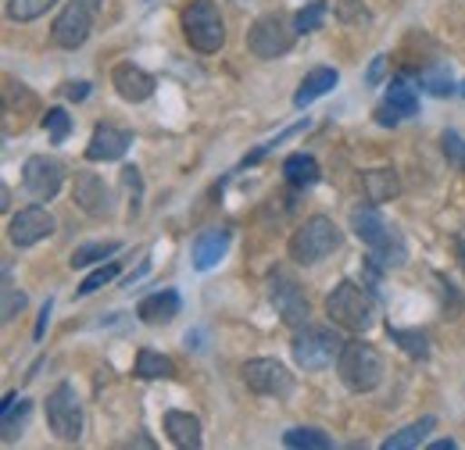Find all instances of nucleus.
Instances as JSON below:
<instances>
[{"instance_id": "nucleus-1", "label": "nucleus", "mask_w": 465, "mask_h": 450, "mask_svg": "<svg viewBox=\"0 0 465 450\" xmlns=\"http://www.w3.org/2000/svg\"><path fill=\"white\" fill-rule=\"evenodd\" d=\"M351 229H354V236L365 243V250L372 254L376 265H383V269H401L408 261L405 236L376 211V204L354 208V211H351Z\"/></svg>"}, {"instance_id": "nucleus-2", "label": "nucleus", "mask_w": 465, "mask_h": 450, "mask_svg": "<svg viewBox=\"0 0 465 450\" xmlns=\"http://www.w3.org/2000/svg\"><path fill=\"white\" fill-rule=\"evenodd\" d=\"M326 315H330V322L341 326V329L369 333V329L376 326V300H372V293H369L365 286L344 279L330 289V297H326Z\"/></svg>"}, {"instance_id": "nucleus-3", "label": "nucleus", "mask_w": 465, "mask_h": 450, "mask_svg": "<svg viewBox=\"0 0 465 450\" xmlns=\"http://www.w3.org/2000/svg\"><path fill=\"white\" fill-rule=\"evenodd\" d=\"M183 36L197 54H219L226 47V22L215 0H190L179 15Z\"/></svg>"}, {"instance_id": "nucleus-4", "label": "nucleus", "mask_w": 465, "mask_h": 450, "mask_svg": "<svg viewBox=\"0 0 465 450\" xmlns=\"http://www.w3.org/2000/svg\"><path fill=\"white\" fill-rule=\"evenodd\" d=\"M337 372H341V383L348 386L351 394H369L383 383V357L372 343L365 339H348L341 357H337Z\"/></svg>"}, {"instance_id": "nucleus-5", "label": "nucleus", "mask_w": 465, "mask_h": 450, "mask_svg": "<svg viewBox=\"0 0 465 450\" xmlns=\"http://www.w3.org/2000/svg\"><path fill=\"white\" fill-rule=\"evenodd\" d=\"M341 240H344V232L337 229L333 219L312 215V219H304V222L297 225L287 250H291V258L297 265H319L322 258H330L341 247Z\"/></svg>"}, {"instance_id": "nucleus-6", "label": "nucleus", "mask_w": 465, "mask_h": 450, "mask_svg": "<svg viewBox=\"0 0 465 450\" xmlns=\"http://www.w3.org/2000/svg\"><path fill=\"white\" fill-rule=\"evenodd\" d=\"M344 350V339L337 337V329H326V326H301L297 337L291 343V354L297 361V368L304 372H322L330 368Z\"/></svg>"}, {"instance_id": "nucleus-7", "label": "nucleus", "mask_w": 465, "mask_h": 450, "mask_svg": "<svg viewBox=\"0 0 465 450\" xmlns=\"http://www.w3.org/2000/svg\"><path fill=\"white\" fill-rule=\"evenodd\" d=\"M293 36H297V25H293L287 15L280 11H269L262 18L251 22L247 29V51L262 61H276L293 47Z\"/></svg>"}, {"instance_id": "nucleus-8", "label": "nucleus", "mask_w": 465, "mask_h": 450, "mask_svg": "<svg viewBox=\"0 0 465 450\" xmlns=\"http://www.w3.org/2000/svg\"><path fill=\"white\" fill-rule=\"evenodd\" d=\"M47 426L61 444H75L83 436V404L72 383H61L47 394Z\"/></svg>"}, {"instance_id": "nucleus-9", "label": "nucleus", "mask_w": 465, "mask_h": 450, "mask_svg": "<svg viewBox=\"0 0 465 450\" xmlns=\"http://www.w3.org/2000/svg\"><path fill=\"white\" fill-rule=\"evenodd\" d=\"M94 7L86 0H68L58 11L54 25H51V40L58 44L61 51H75L90 40V29H94Z\"/></svg>"}, {"instance_id": "nucleus-10", "label": "nucleus", "mask_w": 465, "mask_h": 450, "mask_svg": "<svg viewBox=\"0 0 465 450\" xmlns=\"http://www.w3.org/2000/svg\"><path fill=\"white\" fill-rule=\"evenodd\" d=\"M269 304L276 308V315H280L291 329L308 326V318H312V304H308L304 289H301L291 276H283V272L269 276Z\"/></svg>"}, {"instance_id": "nucleus-11", "label": "nucleus", "mask_w": 465, "mask_h": 450, "mask_svg": "<svg viewBox=\"0 0 465 450\" xmlns=\"http://www.w3.org/2000/svg\"><path fill=\"white\" fill-rule=\"evenodd\" d=\"M240 376H243V383L254 394L262 396H287L293 390V376L287 372V365H280L272 357H251V361H243Z\"/></svg>"}, {"instance_id": "nucleus-12", "label": "nucleus", "mask_w": 465, "mask_h": 450, "mask_svg": "<svg viewBox=\"0 0 465 450\" xmlns=\"http://www.w3.org/2000/svg\"><path fill=\"white\" fill-rule=\"evenodd\" d=\"M61 182H64V165L58 158H47V154H33L22 169V186L33 201H54L61 193Z\"/></svg>"}, {"instance_id": "nucleus-13", "label": "nucleus", "mask_w": 465, "mask_h": 450, "mask_svg": "<svg viewBox=\"0 0 465 450\" xmlns=\"http://www.w3.org/2000/svg\"><path fill=\"white\" fill-rule=\"evenodd\" d=\"M51 232H54V219H51V211L40 208V204L22 208V211L11 215V222H7V240H11L15 247H36V243L47 240Z\"/></svg>"}, {"instance_id": "nucleus-14", "label": "nucleus", "mask_w": 465, "mask_h": 450, "mask_svg": "<svg viewBox=\"0 0 465 450\" xmlns=\"http://www.w3.org/2000/svg\"><path fill=\"white\" fill-rule=\"evenodd\" d=\"M72 201H75L79 211L90 215V219H108V215H112V190H108L104 179L94 175V171H75Z\"/></svg>"}, {"instance_id": "nucleus-15", "label": "nucleus", "mask_w": 465, "mask_h": 450, "mask_svg": "<svg viewBox=\"0 0 465 450\" xmlns=\"http://www.w3.org/2000/svg\"><path fill=\"white\" fill-rule=\"evenodd\" d=\"M112 86L118 90V97L129 101V104H143V101L154 97V75L143 72V68L133 64V61L115 64V72H112Z\"/></svg>"}, {"instance_id": "nucleus-16", "label": "nucleus", "mask_w": 465, "mask_h": 450, "mask_svg": "<svg viewBox=\"0 0 465 450\" xmlns=\"http://www.w3.org/2000/svg\"><path fill=\"white\" fill-rule=\"evenodd\" d=\"M129 143H133V136L125 129L104 122V125L94 129V136L86 143V161H118L129 151Z\"/></svg>"}, {"instance_id": "nucleus-17", "label": "nucleus", "mask_w": 465, "mask_h": 450, "mask_svg": "<svg viewBox=\"0 0 465 450\" xmlns=\"http://www.w3.org/2000/svg\"><path fill=\"white\" fill-rule=\"evenodd\" d=\"M226 250H230V229H204V232L193 240V250H190L193 269H197V272L215 269V265L226 258Z\"/></svg>"}, {"instance_id": "nucleus-18", "label": "nucleus", "mask_w": 465, "mask_h": 450, "mask_svg": "<svg viewBox=\"0 0 465 450\" xmlns=\"http://www.w3.org/2000/svg\"><path fill=\"white\" fill-rule=\"evenodd\" d=\"M136 315H140V322H147V326H169L175 315H179V293H175V289H158V293L143 297V300L136 304Z\"/></svg>"}, {"instance_id": "nucleus-19", "label": "nucleus", "mask_w": 465, "mask_h": 450, "mask_svg": "<svg viewBox=\"0 0 465 450\" xmlns=\"http://www.w3.org/2000/svg\"><path fill=\"white\" fill-rule=\"evenodd\" d=\"M165 433L175 447L183 450H197L204 444V429H201V418L190 415V411H169L165 415Z\"/></svg>"}, {"instance_id": "nucleus-20", "label": "nucleus", "mask_w": 465, "mask_h": 450, "mask_svg": "<svg viewBox=\"0 0 465 450\" xmlns=\"http://www.w3.org/2000/svg\"><path fill=\"white\" fill-rule=\"evenodd\" d=\"M358 182H361V193H365L369 204H387V201H394L401 193V179H398L394 169H369L361 171Z\"/></svg>"}, {"instance_id": "nucleus-21", "label": "nucleus", "mask_w": 465, "mask_h": 450, "mask_svg": "<svg viewBox=\"0 0 465 450\" xmlns=\"http://www.w3.org/2000/svg\"><path fill=\"white\" fill-rule=\"evenodd\" d=\"M337 83H341L337 68H312V72L304 75V83L297 86V93H293V108H308L312 101L326 97V93H330Z\"/></svg>"}, {"instance_id": "nucleus-22", "label": "nucleus", "mask_w": 465, "mask_h": 450, "mask_svg": "<svg viewBox=\"0 0 465 450\" xmlns=\"http://www.w3.org/2000/svg\"><path fill=\"white\" fill-rule=\"evenodd\" d=\"M133 376H136V379H143V383H154V379H173L175 361H173V357H165V354H158V350H151V347H143V350L136 354Z\"/></svg>"}, {"instance_id": "nucleus-23", "label": "nucleus", "mask_w": 465, "mask_h": 450, "mask_svg": "<svg viewBox=\"0 0 465 450\" xmlns=\"http://www.w3.org/2000/svg\"><path fill=\"white\" fill-rule=\"evenodd\" d=\"M319 161L312 158V154H291L287 161H283V179L291 182L293 190H308V186H315L319 182Z\"/></svg>"}, {"instance_id": "nucleus-24", "label": "nucleus", "mask_w": 465, "mask_h": 450, "mask_svg": "<svg viewBox=\"0 0 465 450\" xmlns=\"http://www.w3.org/2000/svg\"><path fill=\"white\" fill-rule=\"evenodd\" d=\"M387 104L401 114V118H411V114L419 112V90L411 86V79H408L405 72H401L398 79H391V86H387Z\"/></svg>"}, {"instance_id": "nucleus-25", "label": "nucleus", "mask_w": 465, "mask_h": 450, "mask_svg": "<svg viewBox=\"0 0 465 450\" xmlns=\"http://www.w3.org/2000/svg\"><path fill=\"white\" fill-rule=\"evenodd\" d=\"M437 429V418L433 415H426V418H419V422H411V426H405L401 433H394V436H387L383 440V450H411L419 447L430 433Z\"/></svg>"}, {"instance_id": "nucleus-26", "label": "nucleus", "mask_w": 465, "mask_h": 450, "mask_svg": "<svg viewBox=\"0 0 465 450\" xmlns=\"http://www.w3.org/2000/svg\"><path fill=\"white\" fill-rule=\"evenodd\" d=\"M118 247H122V243H115V240H97V243H83V247H75V250H72L68 265H72V269H90V265H101V261L115 258Z\"/></svg>"}, {"instance_id": "nucleus-27", "label": "nucleus", "mask_w": 465, "mask_h": 450, "mask_svg": "<svg viewBox=\"0 0 465 450\" xmlns=\"http://www.w3.org/2000/svg\"><path fill=\"white\" fill-rule=\"evenodd\" d=\"M419 86H422V90H430L433 97H451V93H459V90H455V83H451V68H448L444 61L426 64V68L419 72Z\"/></svg>"}, {"instance_id": "nucleus-28", "label": "nucleus", "mask_w": 465, "mask_h": 450, "mask_svg": "<svg viewBox=\"0 0 465 450\" xmlns=\"http://www.w3.org/2000/svg\"><path fill=\"white\" fill-rule=\"evenodd\" d=\"M283 444L293 450H330L333 447V440H330L322 429H304V426L287 429V433H283Z\"/></svg>"}, {"instance_id": "nucleus-29", "label": "nucleus", "mask_w": 465, "mask_h": 450, "mask_svg": "<svg viewBox=\"0 0 465 450\" xmlns=\"http://www.w3.org/2000/svg\"><path fill=\"white\" fill-rule=\"evenodd\" d=\"M387 337L394 339L408 357H415V361H426L430 357V339H426V333H419V329H391L387 326Z\"/></svg>"}, {"instance_id": "nucleus-30", "label": "nucleus", "mask_w": 465, "mask_h": 450, "mask_svg": "<svg viewBox=\"0 0 465 450\" xmlns=\"http://www.w3.org/2000/svg\"><path fill=\"white\" fill-rule=\"evenodd\" d=\"M326 15H330V0H312V4H304L297 15H293V25H297V33H319L322 29V22H326Z\"/></svg>"}, {"instance_id": "nucleus-31", "label": "nucleus", "mask_w": 465, "mask_h": 450, "mask_svg": "<svg viewBox=\"0 0 465 450\" xmlns=\"http://www.w3.org/2000/svg\"><path fill=\"white\" fill-rule=\"evenodd\" d=\"M54 4H61V0H7V18L11 22H36Z\"/></svg>"}, {"instance_id": "nucleus-32", "label": "nucleus", "mask_w": 465, "mask_h": 450, "mask_svg": "<svg viewBox=\"0 0 465 450\" xmlns=\"http://www.w3.org/2000/svg\"><path fill=\"white\" fill-rule=\"evenodd\" d=\"M22 308H25V293H18L15 276H11V265H4V311H0V318L4 322H15Z\"/></svg>"}, {"instance_id": "nucleus-33", "label": "nucleus", "mask_w": 465, "mask_h": 450, "mask_svg": "<svg viewBox=\"0 0 465 450\" xmlns=\"http://www.w3.org/2000/svg\"><path fill=\"white\" fill-rule=\"evenodd\" d=\"M333 11L344 25H372V15L358 0H333Z\"/></svg>"}, {"instance_id": "nucleus-34", "label": "nucleus", "mask_w": 465, "mask_h": 450, "mask_svg": "<svg viewBox=\"0 0 465 450\" xmlns=\"http://www.w3.org/2000/svg\"><path fill=\"white\" fill-rule=\"evenodd\" d=\"M118 276V261H108V265H101V269H94L86 279H83V286H79V297H90V293H97L101 286H108V282Z\"/></svg>"}, {"instance_id": "nucleus-35", "label": "nucleus", "mask_w": 465, "mask_h": 450, "mask_svg": "<svg viewBox=\"0 0 465 450\" xmlns=\"http://www.w3.org/2000/svg\"><path fill=\"white\" fill-rule=\"evenodd\" d=\"M440 151H444L448 165H455V169L465 171V140L455 132V129H448V132L440 136Z\"/></svg>"}, {"instance_id": "nucleus-36", "label": "nucleus", "mask_w": 465, "mask_h": 450, "mask_svg": "<svg viewBox=\"0 0 465 450\" xmlns=\"http://www.w3.org/2000/svg\"><path fill=\"white\" fill-rule=\"evenodd\" d=\"M44 129L51 132L54 143H61V140H68V132H72V118L64 114V108H51V112L44 114Z\"/></svg>"}, {"instance_id": "nucleus-37", "label": "nucleus", "mask_w": 465, "mask_h": 450, "mask_svg": "<svg viewBox=\"0 0 465 450\" xmlns=\"http://www.w3.org/2000/svg\"><path fill=\"white\" fill-rule=\"evenodd\" d=\"M25 418H29V400H18V411H15V404L4 411V440H7V444L15 440V433L22 429Z\"/></svg>"}, {"instance_id": "nucleus-38", "label": "nucleus", "mask_w": 465, "mask_h": 450, "mask_svg": "<svg viewBox=\"0 0 465 450\" xmlns=\"http://www.w3.org/2000/svg\"><path fill=\"white\" fill-rule=\"evenodd\" d=\"M376 122H380V125H398V122H405V118L394 112V108H391L387 101H383V104L376 108Z\"/></svg>"}, {"instance_id": "nucleus-39", "label": "nucleus", "mask_w": 465, "mask_h": 450, "mask_svg": "<svg viewBox=\"0 0 465 450\" xmlns=\"http://www.w3.org/2000/svg\"><path fill=\"white\" fill-rule=\"evenodd\" d=\"M64 97L68 101H86L90 97V83H68L64 86Z\"/></svg>"}, {"instance_id": "nucleus-40", "label": "nucleus", "mask_w": 465, "mask_h": 450, "mask_svg": "<svg viewBox=\"0 0 465 450\" xmlns=\"http://www.w3.org/2000/svg\"><path fill=\"white\" fill-rule=\"evenodd\" d=\"M383 72H387V57L383 54L372 57V68H369V75H365V79H369V86H376V83L383 79Z\"/></svg>"}, {"instance_id": "nucleus-41", "label": "nucleus", "mask_w": 465, "mask_h": 450, "mask_svg": "<svg viewBox=\"0 0 465 450\" xmlns=\"http://www.w3.org/2000/svg\"><path fill=\"white\" fill-rule=\"evenodd\" d=\"M51 308H54V304L47 300V304H44V311H40V322H36V329H33V337H36V339H44L47 326H51Z\"/></svg>"}, {"instance_id": "nucleus-42", "label": "nucleus", "mask_w": 465, "mask_h": 450, "mask_svg": "<svg viewBox=\"0 0 465 450\" xmlns=\"http://www.w3.org/2000/svg\"><path fill=\"white\" fill-rule=\"evenodd\" d=\"M430 450H455V440H433Z\"/></svg>"}, {"instance_id": "nucleus-43", "label": "nucleus", "mask_w": 465, "mask_h": 450, "mask_svg": "<svg viewBox=\"0 0 465 450\" xmlns=\"http://www.w3.org/2000/svg\"><path fill=\"white\" fill-rule=\"evenodd\" d=\"M86 4H90V7H94V11H97V7H101V0H86Z\"/></svg>"}, {"instance_id": "nucleus-44", "label": "nucleus", "mask_w": 465, "mask_h": 450, "mask_svg": "<svg viewBox=\"0 0 465 450\" xmlns=\"http://www.w3.org/2000/svg\"><path fill=\"white\" fill-rule=\"evenodd\" d=\"M459 93H462V97H465V79H462V86H459Z\"/></svg>"}]
</instances>
